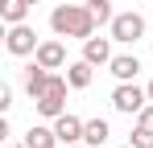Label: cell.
<instances>
[{"label": "cell", "mask_w": 153, "mask_h": 148, "mask_svg": "<svg viewBox=\"0 0 153 148\" xmlns=\"http://www.w3.org/2000/svg\"><path fill=\"white\" fill-rule=\"evenodd\" d=\"M95 17H91V8L87 4H58L50 12V29L54 37H75V41H87V37H95Z\"/></svg>", "instance_id": "obj_1"}, {"label": "cell", "mask_w": 153, "mask_h": 148, "mask_svg": "<svg viewBox=\"0 0 153 148\" xmlns=\"http://www.w3.org/2000/svg\"><path fill=\"white\" fill-rule=\"evenodd\" d=\"M66 86H71V78H66V74H50L46 91L33 99V103H37V115H46V119H58V115L66 111Z\"/></svg>", "instance_id": "obj_2"}, {"label": "cell", "mask_w": 153, "mask_h": 148, "mask_svg": "<svg viewBox=\"0 0 153 148\" xmlns=\"http://www.w3.org/2000/svg\"><path fill=\"white\" fill-rule=\"evenodd\" d=\"M108 33H112V41H120V45H137V41L145 37V17H141V12H116L112 25H108Z\"/></svg>", "instance_id": "obj_3"}, {"label": "cell", "mask_w": 153, "mask_h": 148, "mask_svg": "<svg viewBox=\"0 0 153 148\" xmlns=\"http://www.w3.org/2000/svg\"><path fill=\"white\" fill-rule=\"evenodd\" d=\"M37 45H42V37H37V29H33L29 21H21V25H8V33H4V49H8L13 58L37 53Z\"/></svg>", "instance_id": "obj_4"}, {"label": "cell", "mask_w": 153, "mask_h": 148, "mask_svg": "<svg viewBox=\"0 0 153 148\" xmlns=\"http://www.w3.org/2000/svg\"><path fill=\"white\" fill-rule=\"evenodd\" d=\"M112 107L124 111V115H141V111L149 107V91H141L137 82H120V86L112 91Z\"/></svg>", "instance_id": "obj_5"}, {"label": "cell", "mask_w": 153, "mask_h": 148, "mask_svg": "<svg viewBox=\"0 0 153 148\" xmlns=\"http://www.w3.org/2000/svg\"><path fill=\"white\" fill-rule=\"evenodd\" d=\"M83 127H87V123L79 119V115L62 111V115L54 119V136H58V144H83Z\"/></svg>", "instance_id": "obj_6"}, {"label": "cell", "mask_w": 153, "mask_h": 148, "mask_svg": "<svg viewBox=\"0 0 153 148\" xmlns=\"http://www.w3.org/2000/svg\"><path fill=\"white\" fill-rule=\"evenodd\" d=\"M33 62L46 66V70H62V66H66V45H62V41H42L37 53H33Z\"/></svg>", "instance_id": "obj_7"}, {"label": "cell", "mask_w": 153, "mask_h": 148, "mask_svg": "<svg viewBox=\"0 0 153 148\" xmlns=\"http://www.w3.org/2000/svg\"><path fill=\"white\" fill-rule=\"evenodd\" d=\"M108 70L116 82H137V74H141V58L137 53H116L112 62H108Z\"/></svg>", "instance_id": "obj_8"}, {"label": "cell", "mask_w": 153, "mask_h": 148, "mask_svg": "<svg viewBox=\"0 0 153 148\" xmlns=\"http://www.w3.org/2000/svg\"><path fill=\"white\" fill-rule=\"evenodd\" d=\"M83 58L91 62V66H108L116 53H112V37H87L83 41Z\"/></svg>", "instance_id": "obj_9"}, {"label": "cell", "mask_w": 153, "mask_h": 148, "mask_svg": "<svg viewBox=\"0 0 153 148\" xmlns=\"http://www.w3.org/2000/svg\"><path fill=\"white\" fill-rule=\"evenodd\" d=\"M66 78H71V86H75V91H83V86H91L95 66H91L87 58H79V62H71V66H66Z\"/></svg>", "instance_id": "obj_10"}, {"label": "cell", "mask_w": 153, "mask_h": 148, "mask_svg": "<svg viewBox=\"0 0 153 148\" xmlns=\"http://www.w3.org/2000/svg\"><path fill=\"white\" fill-rule=\"evenodd\" d=\"M108 136H112L108 119H87V127H83V144H87V148H103Z\"/></svg>", "instance_id": "obj_11"}, {"label": "cell", "mask_w": 153, "mask_h": 148, "mask_svg": "<svg viewBox=\"0 0 153 148\" xmlns=\"http://www.w3.org/2000/svg\"><path fill=\"white\" fill-rule=\"evenodd\" d=\"M29 0H0V17H4V25H21L29 21Z\"/></svg>", "instance_id": "obj_12"}, {"label": "cell", "mask_w": 153, "mask_h": 148, "mask_svg": "<svg viewBox=\"0 0 153 148\" xmlns=\"http://www.w3.org/2000/svg\"><path fill=\"white\" fill-rule=\"evenodd\" d=\"M46 82H50V70L33 62V66L25 70V91H29V99H37V95H42V91H46Z\"/></svg>", "instance_id": "obj_13"}, {"label": "cell", "mask_w": 153, "mask_h": 148, "mask_svg": "<svg viewBox=\"0 0 153 148\" xmlns=\"http://www.w3.org/2000/svg\"><path fill=\"white\" fill-rule=\"evenodd\" d=\"M25 144L29 148H54L58 136H54V127H29V132H25Z\"/></svg>", "instance_id": "obj_14"}, {"label": "cell", "mask_w": 153, "mask_h": 148, "mask_svg": "<svg viewBox=\"0 0 153 148\" xmlns=\"http://www.w3.org/2000/svg\"><path fill=\"white\" fill-rule=\"evenodd\" d=\"M87 8H91V17L100 25H112V17H116L112 12V0H87Z\"/></svg>", "instance_id": "obj_15"}, {"label": "cell", "mask_w": 153, "mask_h": 148, "mask_svg": "<svg viewBox=\"0 0 153 148\" xmlns=\"http://www.w3.org/2000/svg\"><path fill=\"white\" fill-rule=\"evenodd\" d=\"M128 144L132 148H153V127H141V123H137V127L128 132Z\"/></svg>", "instance_id": "obj_16"}, {"label": "cell", "mask_w": 153, "mask_h": 148, "mask_svg": "<svg viewBox=\"0 0 153 148\" xmlns=\"http://www.w3.org/2000/svg\"><path fill=\"white\" fill-rule=\"evenodd\" d=\"M13 107V86H0V111Z\"/></svg>", "instance_id": "obj_17"}, {"label": "cell", "mask_w": 153, "mask_h": 148, "mask_svg": "<svg viewBox=\"0 0 153 148\" xmlns=\"http://www.w3.org/2000/svg\"><path fill=\"white\" fill-rule=\"evenodd\" d=\"M137 123H141V127H153V103L141 111V115H137Z\"/></svg>", "instance_id": "obj_18"}, {"label": "cell", "mask_w": 153, "mask_h": 148, "mask_svg": "<svg viewBox=\"0 0 153 148\" xmlns=\"http://www.w3.org/2000/svg\"><path fill=\"white\" fill-rule=\"evenodd\" d=\"M145 91H149V103H153V78H149V86H145Z\"/></svg>", "instance_id": "obj_19"}, {"label": "cell", "mask_w": 153, "mask_h": 148, "mask_svg": "<svg viewBox=\"0 0 153 148\" xmlns=\"http://www.w3.org/2000/svg\"><path fill=\"white\" fill-rule=\"evenodd\" d=\"M8 148H29V144H8Z\"/></svg>", "instance_id": "obj_20"}, {"label": "cell", "mask_w": 153, "mask_h": 148, "mask_svg": "<svg viewBox=\"0 0 153 148\" xmlns=\"http://www.w3.org/2000/svg\"><path fill=\"white\" fill-rule=\"evenodd\" d=\"M66 148H87V144H66Z\"/></svg>", "instance_id": "obj_21"}, {"label": "cell", "mask_w": 153, "mask_h": 148, "mask_svg": "<svg viewBox=\"0 0 153 148\" xmlns=\"http://www.w3.org/2000/svg\"><path fill=\"white\" fill-rule=\"evenodd\" d=\"M29 4H37V0H29Z\"/></svg>", "instance_id": "obj_22"}, {"label": "cell", "mask_w": 153, "mask_h": 148, "mask_svg": "<svg viewBox=\"0 0 153 148\" xmlns=\"http://www.w3.org/2000/svg\"><path fill=\"white\" fill-rule=\"evenodd\" d=\"M124 148H132V144H124Z\"/></svg>", "instance_id": "obj_23"}]
</instances>
